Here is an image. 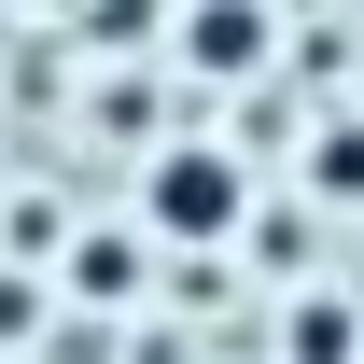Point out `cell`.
Instances as JSON below:
<instances>
[{
	"label": "cell",
	"instance_id": "cell-1",
	"mask_svg": "<svg viewBox=\"0 0 364 364\" xmlns=\"http://www.w3.org/2000/svg\"><path fill=\"white\" fill-rule=\"evenodd\" d=\"M140 210H154V238H238V210H252V182H238V154L225 140H168L154 154V182H140Z\"/></svg>",
	"mask_w": 364,
	"mask_h": 364
},
{
	"label": "cell",
	"instance_id": "cell-2",
	"mask_svg": "<svg viewBox=\"0 0 364 364\" xmlns=\"http://www.w3.org/2000/svg\"><path fill=\"white\" fill-rule=\"evenodd\" d=\"M182 56H196L210 85L267 70V0H196V14H182Z\"/></svg>",
	"mask_w": 364,
	"mask_h": 364
},
{
	"label": "cell",
	"instance_id": "cell-3",
	"mask_svg": "<svg viewBox=\"0 0 364 364\" xmlns=\"http://www.w3.org/2000/svg\"><path fill=\"white\" fill-rule=\"evenodd\" d=\"M294 364H350V309H336V294L294 309Z\"/></svg>",
	"mask_w": 364,
	"mask_h": 364
},
{
	"label": "cell",
	"instance_id": "cell-4",
	"mask_svg": "<svg viewBox=\"0 0 364 364\" xmlns=\"http://www.w3.org/2000/svg\"><path fill=\"white\" fill-rule=\"evenodd\" d=\"M127 252H140V238H85V252H70V280H85V294H127V280H140Z\"/></svg>",
	"mask_w": 364,
	"mask_h": 364
},
{
	"label": "cell",
	"instance_id": "cell-5",
	"mask_svg": "<svg viewBox=\"0 0 364 364\" xmlns=\"http://www.w3.org/2000/svg\"><path fill=\"white\" fill-rule=\"evenodd\" d=\"M322 182H336V196H364V127H336V140H322Z\"/></svg>",
	"mask_w": 364,
	"mask_h": 364
}]
</instances>
